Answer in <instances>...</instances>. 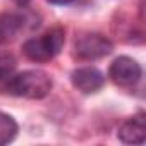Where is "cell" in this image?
I'll use <instances>...</instances> for the list:
<instances>
[{
  "instance_id": "obj_9",
  "label": "cell",
  "mask_w": 146,
  "mask_h": 146,
  "mask_svg": "<svg viewBox=\"0 0 146 146\" xmlns=\"http://www.w3.org/2000/svg\"><path fill=\"white\" fill-rule=\"evenodd\" d=\"M16 67H17V62H16V58L12 55H9V53L0 55V81L9 79L14 74Z\"/></svg>"
},
{
  "instance_id": "obj_3",
  "label": "cell",
  "mask_w": 146,
  "mask_h": 146,
  "mask_svg": "<svg viewBox=\"0 0 146 146\" xmlns=\"http://www.w3.org/2000/svg\"><path fill=\"white\" fill-rule=\"evenodd\" d=\"M112 50V41L100 33H83L76 38L74 45V53L81 60H98L110 55Z\"/></svg>"
},
{
  "instance_id": "obj_7",
  "label": "cell",
  "mask_w": 146,
  "mask_h": 146,
  "mask_svg": "<svg viewBox=\"0 0 146 146\" xmlns=\"http://www.w3.org/2000/svg\"><path fill=\"white\" fill-rule=\"evenodd\" d=\"M24 16L17 12L0 14V43L12 41L23 29H24Z\"/></svg>"
},
{
  "instance_id": "obj_10",
  "label": "cell",
  "mask_w": 146,
  "mask_h": 146,
  "mask_svg": "<svg viewBox=\"0 0 146 146\" xmlns=\"http://www.w3.org/2000/svg\"><path fill=\"white\" fill-rule=\"evenodd\" d=\"M50 4H55V5H67L70 2H74V0H48Z\"/></svg>"
},
{
  "instance_id": "obj_1",
  "label": "cell",
  "mask_w": 146,
  "mask_h": 146,
  "mask_svg": "<svg viewBox=\"0 0 146 146\" xmlns=\"http://www.w3.org/2000/svg\"><path fill=\"white\" fill-rule=\"evenodd\" d=\"M53 86L52 78L45 70L40 69H29L19 74H12L7 83V91L19 98L28 100H41L50 95Z\"/></svg>"
},
{
  "instance_id": "obj_8",
  "label": "cell",
  "mask_w": 146,
  "mask_h": 146,
  "mask_svg": "<svg viewBox=\"0 0 146 146\" xmlns=\"http://www.w3.org/2000/svg\"><path fill=\"white\" fill-rule=\"evenodd\" d=\"M17 131H19L17 122L11 115L0 113V146L14 141V137L17 136Z\"/></svg>"
},
{
  "instance_id": "obj_5",
  "label": "cell",
  "mask_w": 146,
  "mask_h": 146,
  "mask_svg": "<svg viewBox=\"0 0 146 146\" xmlns=\"http://www.w3.org/2000/svg\"><path fill=\"white\" fill-rule=\"evenodd\" d=\"M72 86L84 95L96 93L105 84V74L96 67H79L70 74Z\"/></svg>"
},
{
  "instance_id": "obj_2",
  "label": "cell",
  "mask_w": 146,
  "mask_h": 146,
  "mask_svg": "<svg viewBox=\"0 0 146 146\" xmlns=\"http://www.w3.org/2000/svg\"><path fill=\"white\" fill-rule=\"evenodd\" d=\"M64 43H65V31L64 28L57 26L38 38H29L23 45V52L33 62H48L60 53Z\"/></svg>"
},
{
  "instance_id": "obj_6",
  "label": "cell",
  "mask_w": 146,
  "mask_h": 146,
  "mask_svg": "<svg viewBox=\"0 0 146 146\" xmlns=\"http://www.w3.org/2000/svg\"><path fill=\"white\" fill-rule=\"evenodd\" d=\"M144 113L139 112L129 117L119 129V139L125 144H143L144 143Z\"/></svg>"
},
{
  "instance_id": "obj_11",
  "label": "cell",
  "mask_w": 146,
  "mask_h": 146,
  "mask_svg": "<svg viewBox=\"0 0 146 146\" xmlns=\"http://www.w3.org/2000/svg\"><path fill=\"white\" fill-rule=\"evenodd\" d=\"M12 2H14L17 7H26V5L31 2V0H12Z\"/></svg>"
},
{
  "instance_id": "obj_4",
  "label": "cell",
  "mask_w": 146,
  "mask_h": 146,
  "mask_svg": "<svg viewBox=\"0 0 146 146\" xmlns=\"http://www.w3.org/2000/svg\"><path fill=\"white\" fill-rule=\"evenodd\" d=\"M108 78L122 88H132L141 79V65L131 57H117L110 64Z\"/></svg>"
}]
</instances>
